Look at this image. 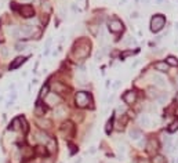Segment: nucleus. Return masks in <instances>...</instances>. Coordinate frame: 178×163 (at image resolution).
Listing matches in <instances>:
<instances>
[{"instance_id": "nucleus-35", "label": "nucleus", "mask_w": 178, "mask_h": 163, "mask_svg": "<svg viewBox=\"0 0 178 163\" xmlns=\"http://www.w3.org/2000/svg\"><path fill=\"white\" fill-rule=\"evenodd\" d=\"M69 148H70V154H75L76 152V147L73 144H69Z\"/></svg>"}, {"instance_id": "nucleus-36", "label": "nucleus", "mask_w": 178, "mask_h": 163, "mask_svg": "<svg viewBox=\"0 0 178 163\" xmlns=\"http://www.w3.org/2000/svg\"><path fill=\"white\" fill-rule=\"evenodd\" d=\"M138 163H151V162H149L148 159H139V160H138Z\"/></svg>"}, {"instance_id": "nucleus-14", "label": "nucleus", "mask_w": 178, "mask_h": 163, "mask_svg": "<svg viewBox=\"0 0 178 163\" xmlns=\"http://www.w3.org/2000/svg\"><path fill=\"white\" fill-rule=\"evenodd\" d=\"M128 135H130V138H131L132 141H137L142 137V133H141L139 129H131L130 133H128Z\"/></svg>"}, {"instance_id": "nucleus-12", "label": "nucleus", "mask_w": 178, "mask_h": 163, "mask_svg": "<svg viewBox=\"0 0 178 163\" xmlns=\"http://www.w3.org/2000/svg\"><path fill=\"white\" fill-rule=\"evenodd\" d=\"M153 68H155L157 72H167V69H169V65H167V62H166V61H157V62H155Z\"/></svg>"}, {"instance_id": "nucleus-10", "label": "nucleus", "mask_w": 178, "mask_h": 163, "mask_svg": "<svg viewBox=\"0 0 178 163\" xmlns=\"http://www.w3.org/2000/svg\"><path fill=\"white\" fill-rule=\"evenodd\" d=\"M135 100H137V93L135 91H132V90H130V91H127V93H124L123 95V101L126 102V104H134L135 102Z\"/></svg>"}, {"instance_id": "nucleus-38", "label": "nucleus", "mask_w": 178, "mask_h": 163, "mask_svg": "<svg viewBox=\"0 0 178 163\" xmlns=\"http://www.w3.org/2000/svg\"><path fill=\"white\" fill-rule=\"evenodd\" d=\"M1 54L4 55V57H6V55H7V50H6V48H4V47H3V48H1Z\"/></svg>"}, {"instance_id": "nucleus-31", "label": "nucleus", "mask_w": 178, "mask_h": 163, "mask_svg": "<svg viewBox=\"0 0 178 163\" xmlns=\"http://www.w3.org/2000/svg\"><path fill=\"white\" fill-rule=\"evenodd\" d=\"M26 44H25V43H17L15 44V50L17 51H22V50H25V48H26Z\"/></svg>"}, {"instance_id": "nucleus-5", "label": "nucleus", "mask_w": 178, "mask_h": 163, "mask_svg": "<svg viewBox=\"0 0 178 163\" xmlns=\"http://www.w3.org/2000/svg\"><path fill=\"white\" fill-rule=\"evenodd\" d=\"M61 133L64 134L65 138H70L75 133V126L72 122H65V123L61 126Z\"/></svg>"}, {"instance_id": "nucleus-34", "label": "nucleus", "mask_w": 178, "mask_h": 163, "mask_svg": "<svg viewBox=\"0 0 178 163\" xmlns=\"http://www.w3.org/2000/svg\"><path fill=\"white\" fill-rule=\"evenodd\" d=\"M132 43H134V40H132L131 36H127L126 40H124V46H130V44H132Z\"/></svg>"}, {"instance_id": "nucleus-3", "label": "nucleus", "mask_w": 178, "mask_h": 163, "mask_svg": "<svg viewBox=\"0 0 178 163\" xmlns=\"http://www.w3.org/2000/svg\"><path fill=\"white\" fill-rule=\"evenodd\" d=\"M164 25H166V18L163 15H155L151 19V31L152 32L162 31Z\"/></svg>"}, {"instance_id": "nucleus-13", "label": "nucleus", "mask_w": 178, "mask_h": 163, "mask_svg": "<svg viewBox=\"0 0 178 163\" xmlns=\"http://www.w3.org/2000/svg\"><path fill=\"white\" fill-rule=\"evenodd\" d=\"M23 62H25V57H17L15 60L10 64V69L14 70V69H17V68H19Z\"/></svg>"}, {"instance_id": "nucleus-19", "label": "nucleus", "mask_w": 178, "mask_h": 163, "mask_svg": "<svg viewBox=\"0 0 178 163\" xmlns=\"http://www.w3.org/2000/svg\"><path fill=\"white\" fill-rule=\"evenodd\" d=\"M166 62H167V65H169V66H178V60L175 58V57H173V55L167 57Z\"/></svg>"}, {"instance_id": "nucleus-24", "label": "nucleus", "mask_w": 178, "mask_h": 163, "mask_svg": "<svg viewBox=\"0 0 178 163\" xmlns=\"http://www.w3.org/2000/svg\"><path fill=\"white\" fill-rule=\"evenodd\" d=\"M36 154L39 156H46L47 155V149L43 145H39V147L36 148Z\"/></svg>"}, {"instance_id": "nucleus-6", "label": "nucleus", "mask_w": 178, "mask_h": 163, "mask_svg": "<svg viewBox=\"0 0 178 163\" xmlns=\"http://www.w3.org/2000/svg\"><path fill=\"white\" fill-rule=\"evenodd\" d=\"M44 100H46V104L47 105H50V107H57V105L61 104V97L57 95V94H54V93H48Z\"/></svg>"}, {"instance_id": "nucleus-43", "label": "nucleus", "mask_w": 178, "mask_h": 163, "mask_svg": "<svg viewBox=\"0 0 178 163\" xmlns=\"http://www.w3.org/2000/svg\"><path fill=\"white\" fill-rule=\"evenodd\" d=\"M177 104H178V94H177Z\"/></svg>"}, {"instance_id": "nucleus-41", "label": "nucleus", "mask_w": 178, "mask_h": 163, "mask_svg": "<svg viewBox=\"0 0 178 163\" xmlns=\"http://www.w3.org/2000/svg\"><path fill=\"white\" fill-rule=\"evenodd\" d=\"M4 40V38H3V33H1V31H0V42H3Z\"/></svg>"}, {"instance_id": "nucleus-2", "label": "nucleus", "mask_w": 178, "mask_h": 163, "mask_svg": "<svg viewBox=\"0 0 178 163\" xmlns=\"http://www.w3.org/2000/svg\"><path fill=\"white\" fill-rule=\"evenodd\" d=\"M75 102H76V107L79 108H86V107L91 105V97L86 91H79L75 95Z\"/></svg>"}, {"instance_id": "nucleus-16", "label": "nucleus", "mask_w": 178, "mask_h": 163, "mask_svg": "<svg viewBox=\"0 0 178 163\" xmlns=\"http://www.w3.org/2000/svg\"><path fill=\"white\" fill-rule=\"evenodd\" d=\"M21 129V117H15L13 122H11V130H19Z\"/></svg>"}, {"instance_id": "nucleus-37", "label": "nucleus", "mask_w": 178, "mask_h": 163, "mask_svg": "<svg viewBox=\"0 0 178 163\" xmlns=\"http://www.w3.org/2000/svg\"><path fill=\"white\" fill-rule=\"evenodd\" d=\"M50 44H51V39H47V42H46V48H48V47H50Z\"/></svg>"}, {"instance_id": "nucleus-1", "label": "nucleus", "mask_w": 178, "mask_h": 163, "mask_svg": "<svg viewBox=\"0 0 178 163\" xmlns=\"http://www.w3.org/2000/svg\"><path fill=\"white\" fill-rule=\"evenodd\" d=\"M90 53V43H86V42H80L79 44L75 46V50H73V55L78 58V60H82V58H86Z\"/></svg>"}, {"instance_id": "nucleus-8", "label": "nucleus", "mask_w": 178, "mask_h": 163, "mask_svg": "<svg viewBox=\"0 0 178 163\" xmlns=\"http://www.w3.org/2000/svg\"><path fill=\"white\" fill-rule=\"evenodd\" d=\"M19 14L25 18H31V17L35 15V10L31 4H23L22 7L19 8Z\"/></svg>"}, {"instance_id": "nucleus-39", "label": "nucleus", "mask_w": 178, "mask_h": 163, "mask_svg": "<svg viewBox=\"0 0 178 163\" xmlns=\"http://www.w3.org/2000/svg\"><path fill=\"white\" fill-rule=\"evenodd\" d=\"M119 85H120V82H119V80H116V83H115V85H113V87H115V89H116V87H119Z\"/></svg>"}, {"instance_id": "nucleus-11", "label": "nucleus", "mask_w": 178, "mask_h": 163, "mask_svg": "<svg viewBox=\"0 0 178 163\" xmlns=\"http://www.w3.org/2000/svg\"><path fill=\"white\" fill-rule=\"evenodd\" d=\"M138 123L142 127H152V119L148 116V115H141L138 119Z\"/></svg>"}, {"instance_id": "nucleus-33", "label": "nucleus", "mask_w": 178, "mask_h": 163, "mask_svg": "<svg viewBox=\"0 0 178 163\" xmlns=\"http://www.w3.org/2000/svg\"><path fill=\"white\" fill-rule=\"evenodd\" d=\"M134 54V51H124V53H122L120 54V57H122V60H126L127 57H130V55Z\"/></svg>"}, {"instance_id": "nucleus-4", "label": "nucleus", "mask_w": 178, "mask_h": 163, "mask_svg": "<svg viewBox=\"0 0 178 163\" xmlns=\"http://www.w3.org/2000/svg\"><path fill=\"white\" fill-rule=\"evenodd\" d=\"M108 28L112 33H120V32H123V29H124L123 22H122L120 19H117V18H112V19L109 21Z\"/></svg>"}, {"instance_id": "nucleus-15", "label": "nucleus", "mask_w": 178, "mask_h": 163, "mask_svg": "<svg viewBox=\"0 0 178 163\" xmlns=\"http://www.w3.org/2000/svg\"><path fill=\"white\" fill-rule=\"evenodd\" d=\"M153 82H155L156 86H159V87H164L166 86V79L160 76V75H155L153 76Z\"/></svg>"}, {"instance_id": "nucleus-30", "label": "nucleus", "mask_w": 178, "mask_h": 163, "mask_svg": "<svg viewBox=\"0 0 178 163\" xmlns=\"http://www.w3.org/2000/svg\"><path fill=\"white\" fill-rule=\"evenodd\" d=\"M153 163H166V159L163 158L162 155H156L155 158H153V160H152Z\"/></svg>"}, {"instance_id": "nucleus-22", "label": "nucleus", "mask_w": 178, "mask_h": 163, "mask_svg": "<svg viewBox=\"0 0 178 163\" xmlns=\"http://www.w3.org/2000/svg\"><path fill=\"white\" fill-rule=\"evenodd\" d=\"M48 90H50V87L47 85L41 87V90H40V100H44V98H46V95L48 94Z\"/></svg>"}, {"instance_id": "nucleus-26", "label": "nucleus", "mask_w": 178, "mask_h": 163, "mask_svg": "<svg viewBox=\"0 0 178 163\" xmlns=\"http://www.w3.org/2000/svg\"><path fill=\"white\" fill-rule=\"evenodd\" d=\"M112 129H113V119H110V120L106 122V126H105V131H106V134H110Z\"/></svg>"}, {"instance_id": "nucleus-21", "label": "nucleus", "mask_w": 178, "mask_h": 163, "mask_svg": "<svg viewBox=\"0 0 178 163\" xmlns=\"http://www.w3.org/2000/svg\"><path fill=\"white\" fill-rule=\"evenodd\" d=\"M177 130H178V119H175L169 126V133H174V131H177Z\"/></svg>"}, {"instance_id": "nucleus-17", "label": "nucleus", "mask_w": 178, "mask_h": 163, "mask_svg": "<svg viewBox=\"0 0 178 163\" xmlns=\"http://www.w3.org/2000/svg\"><path fill=\"white\" fill-rule=\"evenodd\" d=\"M54 90H55V93H62V94L68 91V89H66L64 85H61V83H55V85H54Z\"/></svg>"}, {"instance_id": "nucleus-25", "label": "nucleus", "mask_w": 178, "mask_h": 163, "mask_svg": "<svg viewBox=\"0 0 178 163\" xmlns=\"http://www.w3.org/2000/svg\"><path fill=\"white\" fill-rule=\"evenodd\" d=\"M10 33L17 38V39H19V26H14V28H10Z\"/></svg>"}, {"instance_id": "nucleus-18", "label": "nucleus", "mask_w": 178, "mask_h": 163, "mask_svg": "<svg viewBox=\"0 0 178 163\" xmlns=\"http://www.w3.org/2000/svg\"><path fill=\"white\" fill-rule=\"evenodd\" d=\"M48 140H50V137L47 135L46 133H37V141H40V142H44V144H47L48 142Z\"/></svg>"}, {"instance_id": "nucleus-20", "label": "nucleus", "mask_w": 178, "mask_h": 163, "mask_svg": "<svg viewBox=\"0 0 178 163\" xmlns=\"http://www.w3.org/2000/svg\"><path fill=\"white\" fill-rule=\"evenodd\" d=\"M148 94H149V97H152V98H157V97H159V91H157V90H156V89H153V87H149V89H148Z\"/></svg>"}, {"instance_id": "nucleus-27", "label": "nucleus", "mask_w": 178, "mask_h": 163, "mask_svg": "<svg viewBox=\"0 0 178 163\" xmlns=\"http://www.w3.org/2000/svg\"><path fill=\"white\" fill-rule=\"evenodd\" d=\"M37 123L40 124V127H43V129H48V127H51V122L50 120H39Z\"/></svg>"}, {"instance_id": "nucleus-9", "label": "nucleus", "mask_w": 178, "mask_h": 163, "mask_svg": "<svg viewBox=\"0 0 178 163\" xmlns=\"http://www.w3.org/2000/svg\"><path fill=\"white\" fill-rule=\"evenodd\" d=\"M159 149V144L155 138H149L148 140V144H147V152L151 154V155H155L156 151Z\"/></svg>"}, {"instance_id": "nucleus-42", "label": "nucleus", "mask_w": 178, "mask_h": 163, "mask_svg": "<svg viewBox=\"0 0 178 163\" xmlns=\"http://www.w3.org/2000/svg\"><path fill=\"white\" fill-rule=\"evenodd\" d=\"M144 1H145V3H149V1H151V0H144Z\"/></svg>"}, {"instance_id": "nucleus-28", "label": "nucleus", "mask_w": 178, "mask_h": 163, "mask_svg": "<svg viewBox=\"0 0 178 163\" xmlns=\"http://www.w3.org/2000/svg\"><path fill=\"white\" fill-rule=\"evenodd\" d=\"M47 144H48V145H47V148H48V151H50V152H54V151H55V141L50 138Z\"/></svg>"}, {"instance_id": "nucleus-40", "label": "nucleus", "mask_w": 178, "mask_h": 163, "mask_svg": "<svg viewBox=\"0 0 178 163\" xmlns=\"http://www.w3.org/2000/svg\"><path fill=\"white\" fill-rule=\"evenodd\" d=\"M43 163H53V160H51V159H47V160H43Z\"/></svg>"}, {"instance_id": "nucleus-7", "label": "nucleus", "mask_w": 178, "mask_h": 163, "mask_svg": "<svg viewBox=\"0 0 178 163\" xmlns=\"http://www.w3.org/2000/svg\"><path fill=\"white\" fill-rule=\"evenodd\" d=\"M35 28L33 26H29V25H23V26H19V39L22 38H31L35 33Z\"/></svg>"}, {"instance_id": "nucleus-29", "label": "nucleus", "mask_w": 178, "mask_h": 163, "mask_svg": "<svg viewBox=\"0 0 178 163\" xmlns=\"http://www.w3.org/2000/svg\"><path fill=\"white\" fill-rule=\"evenodd\" d=\"M65 113H66V111H65L64 107H58V108L55 109V115H57V116H64Z\"/></svg>"}, {"instance_id": "nucleus-23", "label": "nucleus", "mask_w": 178, "mask_h": 163, "mask_svg": "<svg viewBox=\"0 0 178 163\" xmlns=\"http://www.w3.org/2000/svg\"><path fill=\"white\" fill-rule=\"evenodd\" d=\"M167 97H169L167 93H160V94H159V97L156 98V101L159 102V104H164V102L167 101Z\"/></svg>"}, {"instance_id": "nucleus-44", "label": "nucleus", "mask_w": 178, "mask_h": 163, "mask_svg": "<svg viewBox=\"0 0 178 163\" xmlns=\"http://www.w3.org/2000/svg\"><path fill=\"white\" fill-rule=\"evenodd\" d=\"M177 85H178V78H177Z\"/></svg>"}, {"instance_id": "nucleus-32", "label": "nucleus", "mask_w": 178, "mask_h": 163, "mask_svg": "<svg viewBox=\"0 0 178 163\" xmlns=\"http://www.w3.org/2000/svg\"><path fill=\"white\" fill-rule=\"evenodd\" d=\"M44 112H46V108H41L39 104H37V107H36V115H44Z\"/></svg>"}]
</instances>
